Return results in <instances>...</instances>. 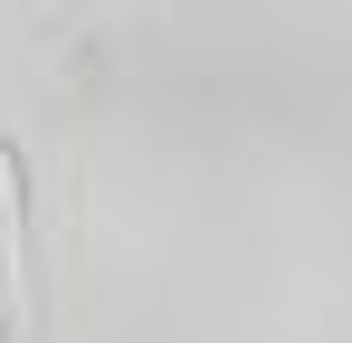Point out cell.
I'll return each mask as SVG.
<instances>
[{"label":"cell","instance_id":"6da1fadb","mask_svg":"<svg viewBox=\"0 0 352 343\" xmlns=\"http://www.w3.org/2000/svg\"><path fill=\"white\" fill-rule=\"evenodd\" d=\"M38 334V305H29V163L0 143V343Z\"/></svg>","mask_w":352,"mask_h":343}]
</instances>
